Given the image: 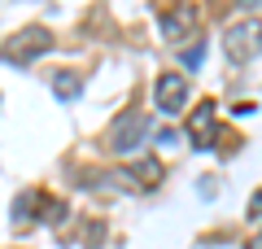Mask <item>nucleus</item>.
<instances>
[{"mask_svg": "<svg viewBox=\"0 0 262 249\" xmlns=\"http://www.w3.org/2000/svg\"><path fill=\"white\" fill-rule=\"evenodd\" d=\"M188 140H192V149H210V140H214V105H210V101H201V105L192 110Z\"/></svg>", "mask_w": 262, "mask_h": 249, "instance_id": "423d86ee", "label": "nucleus"}, {"mask_svg": "<svg viewBox=\"0 0 262 249\" xmlns=\"http://www.w3.org/2000/svg\"><path fill=\"white\" fill-rule=\"evenodd\" d=\"M144 136H149V118H144V114H122L110 127V140H105V144H110L114 153H136V149L144 144Z\"/></svg>", "mask_w": 262, "mask_h": 249, "instance_id": "7ed1b4c3", "label": "nucleus"}, {"mask_svg": "<svg viewBox=\"0 0 262 249\" xmlns=\"http://www.w3.org/2000/svg\"><path fill=\"white\" fill-rule=\"evenodd\" d=\"M48 48H53V31H48V27H27V31L13 35L9 48H5V61L27 66V61H35L39 53H48Z\"/></svg>", "mask_w": 262, "mask_h": 249, "instance_id": "f03ea898", "label": "nucleus"}, {"mask_svg": "<svg viewBox=\"0 0 262 249\" xmlns=\"http://www.w3.org/2000/svg\"><path fill=\"white\" fill-rule=\"evenodd\" d=\"M236 5H241V9H258L262 0H236Z\"/></svg>", "mask_w": 262, "mask_h": 249, "instance_id": "f8f14e48", "label": "nucleus"}, {"mask_svg": "<svg viewBox=\"0 0 262 249\" xmlns=\"http://www.w3.org/2000/svg\"><path fill=\"white\" fill-rule=\"evenodd\" d=\"M253 205H258V210H262V193H258V197H253Z\"/></svg>", "mask_w": 262, "mask_h": 249, "instance_id": "4468645a", "label": "nucleus"}, {"mask_svg": "<svg viewBox=\"0 0 262 249\" xmlns=\"http://www.w3.org/2000/svg\"><path fill=\"white\" fill-rule=\"evenodd\" d=\"M249 249H262V232H258V236H253V245Z\"/></svg>", "mask_w": 262, "mask_h": 249, "instance_id": "ddd939ff", "label": "nucleus"}, {"mask_svg": "<svg viewBox=\"0 0 262 249\" xmlns=\"http://www.w3.org/2000/svg\"><path fill=\"white\" fill-rule=\"evenodd\" d=\"M39 219H44V223H61V219H66V205H61V201H48Z\"/></svg>", "mask_w": 262, "mask_h": 249, "instance_id": "9b49d317", "label": "nucleus"}, {"mask_svg": "<svg viewBox=\"0 0 262 249\" xmlns=\"http://www.w3.org/2000/svg\"><path fill=\"white\" fill-rule=\"evenodd\" d=\"M192 27H196V9L192 5H175L170 13H162V35H166V44H179Z\"/></svg>", "mask_w": 262, "mask_h": 249, "instance_id": "39448f33", "label": "nucleus"}, {"mask_svg": "<svg viewBox=\"0 0 262 249\" xmlns=\"http://www.w3.org/2000/svg\"><path fill=\"white\" fill-rule=\"evenodd\" d=\"M48 88H53V96H61V101H75V96L83 92V79H79L75 70H53L48 74Z\"/></svg>", "mask_w": 262, "mask_h": 249, "instance_id": "0eeeda50", "label": "nucleus"}, {"mask_svg": "<svg viewBox=\"0 0 262 249\" xmlns=\"http://www.w3.org/2000/svg\"><path fill=\"white\" fill-rule=\"evenodd\" d=\"M31 205H35V193H22L13 201V223H31Z\"/></svg>", "mask_w": 262, "mask_h": 249, "instance_id": "1a4fd4ad", "label": "nucleus"}, {"mask_svg": "<svg viewBox=\"0 0 262 249\" xmlns=\"http://www.w3.org/2000/svg\"><path fill=\"white\" fill-rule=\"evenodd\" d=\"M201 61H206V44H192V48H184V66H188V70H196Z\"/></svg>", "mask_w": 262, "mask_h": 249, "instance_id": "9d476101", "label": "nucleus"}, {"mask_svg": "<svg viewBox=\"0 0 262 249\" xmlns=\"http://www.w3.org/2000/svg\"><path fill=\"white\" fill-rule=\"evenodd\" d=\"M131 179H136L140 188H153L162 179V166L158 162H136V166H131Z\"/></svg>", "mask_w": 262, "mask_h": 249, "instance_id": "6e6552de", "label": "nucleus"}, {"mask_svg": "<svg viewBox=\"0 0 262 249\" xmlns=\"http://www.w3.org/2000/svg\"><path fill=\"white\" fill-rule=\"evenodd\" d=\"M223 53H227V61H236V66L253 61V57L262 53V18L232 22V27H227V35H223Z\"/></svg>", "mask_w": 262, "mask_h": 249, "instance_id": "f257e3e1", "label": "nucleus"}, {"mask_svg": "<svg viewBox=\"0 0 262 249\" xmlns=\"http://www.w3.org/2000/svg\"><path fill=\"white\" fill-rule=\"evenodd\" d=\"M153 101H158L162 114H179L188 101V79L184 74H158V83H153Z\"/></svg>", "mask_w": 262, "mask_h": 249, "instance_id": "20e7f679", "label": "nucleus"}]
</instances>
